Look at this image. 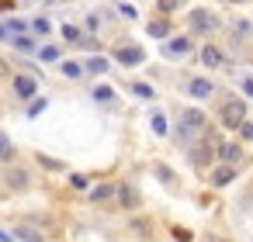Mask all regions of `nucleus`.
Masks as SVG:
<instances>
[{
	"mask_svg": "<svg viewBox=\"0 0 253 242\" xmlns=\"http://www.w3.org/2000/svg\"><path fill=\"white\" fill-rule=\"evenodd\" d=\"M205 125H208L205 111H198V107H184V111H180V135H184V138L194 135V132H201Z\"/></svg>",
	"mask_w": 253,
	"mask_h": 242,
	"instance_id": "nucleus-1",
	"label": "nucleus"
},
{
	"mask_svg": "<svg viewBox=\"0 0 253 242\" xmlns=\"http://www.w3.org/2000/svg\"><path fill=\"white\" fill-rule=\"evenodd\" d=\"M243 118H246V104L232 97V101L222 107V128H239V125H243Z\"/></svg>",
	"mask_w": 253,
	"mask_h": 242,
	"instance_id": "nucleus-2",
	"label": "nucleus"
},
{
	"mask_svg": "<svg viewBox=\"0 0 253 242\" xmlns=\"http://www.w3.org/2000/svg\"><path fill=\"white\" fill-rule=\"evenodd\" d=\"M191 28H194L198 35H208V32H215V28H218V18H215L211 11L198 7V11H191Z\"/></svg>",
	"mask_w": 253,
	"mask_h": 242,
	"instance_id": "nucleus-3",
	"label": "nucleus"
},
{
	"mask_svg": "<svg viewBox=\"0 0 253 242\" xmlns=\"http://www.w3.org/2000/svg\"><path fill=\"white\" fill-rule=\"evenodd\" d=\"M4 183H7L14 194H21V190H28V187H32V176H28V170H21V166H7Z\"/></svg>",
	"mask_w": 253,
	"mask_h": 242,
	"instance_id": "nucleus-4",
	"label": "nucleus"
},
{
	"mask_svg": "<svg viewBox=\"0 0 253 242\" xmlns=\"http://www.w3.org/2000/svg\"><path fill=\"white\" fill-rule=\"evenodd\" d=\"M115 59H118L122 66H139V63L146 59V52H142L139 45H132V42H125V45H118V49H115Z\"/></svg>",
	"mask_w": 253,
	"mask_h": 242,
	"instance_id": "nucleus-5",
	"label": "nucleus"
},
{
	"mask_svg": "<svg viewBox=\"0 0 253 242\" xmlns=\"http://www.w3.org/2000/svg\"><path fill=\"white\" fill-rule=\"evenodd\" d=\"M118 201H122V207L125 211H135L139 204H142V197H139V190H135V183H118Z\"/></svg>",
	"mask_w": 253,
	"mask_h": 242,
	"instance_id": "nucleus-6",
	"label": "nucleus"
},
{
	"mask_svg": "<svg viewBox=\"0 0 253 242\" xmlns=\"http://www.w3.org/2000/svg\"><path fill=\"white\" fill-rule=\"evenodd\" d=\"M187 94H191V97H198V101H208V97L215 94V87H211V80H205V76H194V80L187 83Z\"/></svg>",
	"mask_w": 253,
	"mask_h": 242,
	"instance_id": "nucleus-7",
	"label": "nucleus"
},
{
	"mask_svg": "<svg viewBox=\"0 0 253 242\" xmlns=\"http://www.w3.org/2000/svg\"><path fill=\"white\" fill-rule=\"evenodd\" d=\"M211 152H215L211 142H198V145L191 149V163H194V166H208V163H211Z\"/></svg>",
	"mask_w": 253,
	"mask_h": 242,
	"instance_id": "nucleus-8",
	"label": "nucleus"
},
{
	"mask_svg": "<svg viewBox=\"0 0 253 242\" xmlns=\"http://www.w3.org/2000/svg\"><path fill=\"white\" fill-rule=\"evenodd\" d=\"M35 90H39V87H35V80H32V76H25V73H21V76H14V94H18V97L32 101V97H35Z\"/></svg>",
	"mask_w": 253,
	"mask_h": 242,
	"instance_id": "nucleus-9",
	"label": "nucleus"
},
{
	"mask_svg": "<svg viewBox=\"0 0 253 242\" xmlns=\"http://www.w3.org/2000/svg\"><path fill=\"white\" fill-rule=\"evenodd\" d=\"M187 52H191V38H184V35L180 38H170L163 45V56H187Z\"/></svg>",
	"mask_w": 253,
	"mask_h": 242,
	"instance_id": "nucleus-10",
	"label": "nucleus"
},
{
	"mask_svg": "<svg viewBox=\"0 0 253 242\" xmlns=\"http://www.w3.org/2000/svg\"><path fill=\"white\" fill-rule=\"evenodd\" d=\"M232 180H236V166H229V163L218 166V170L211 173V183H215V187H229Z\"/></svg>",
	"mask_w": 253,
	"mask_h": 242,
	"instance_id": "nucleus-11",
	"label": "nucleus"
},
{
	"mask_svg": "<svg viewBox=\"0 0 253 242\" xmlns=\"http://www.w3.org/2000/svg\"><path fill=\"white\" fill-rule=\"evenodd\" d=\"M239 156H243V149H239L236 142H222V145H218V159H222V163H229V166H232Z\"/></svg>",
	"mask_w": 253,
	"mask_h": 242,
	"instance_id": "nucleus-12",
	"label": "nucleus"
},
{
	"mask_svg": "<svg viewBox=\"0 0 253 242\" xmlns=\"http://www.w3.org/2000/svg\"><path fill=\"white\" fill-rule=\"evenodd\" d=\"M14 235H18L21 242H45V235H42L35 225H18V228H14Z\"/></svg>",
	"mask_w": 253,
	"mask_h": 242,
	"instance_id": "nucleus-13",
	"label": "nucleus"
},
{
	"mask_svg": "<svg viewBox=\"0 0 253 242\" xmlns=\"http://www.w3.org/2000/svg\"><path fill=\"white\" fill-rule=\"evenodd\" d=\"M153 38H167L170 35V18H156V21H149V28H146Z\"/></svg>",
	"mask_w": 253,
	"mask_h": 242,
	"instance_id": "nucleus-14",
	"label": "nucleus"
},
{
	"mask_svg": "<svg viewBox=\"0 0 253 242\" xmlns=\"http://www.w3.org/2000/svg\"><path fill=\"white\" fill-rule=\"evenodd\" d=\"M201 63H205L208 69H215V66H222V52H218L215 45H205V49H201Z\"/></svg>",
	"mask_w": 253,
	"mask_h": 242,
	"instance_id": "nucleus-15",
	"label": "nucleus"
},
{
	"mask_svg": "<svg viewBox=\"0 0 253 242\" xmlns=\"http://www.w3.org/2000/svg\"><path fill=\"white\" fill-rule=\"evenodd\" d=\"M115 190H118V183H97L94 190H90V201H108V197H115Z\"/></svg>",
	"mask_w": 253,
	"mask_h": 242,
	"instance_id": "nucleus-16",
	"label": "nucleus"
},
{
	"mask_svg": "<svg viewBox=\"0 0 253 242\" xmlns=\"http://www.w3.org/2000/svg\"><path fill=\"white\" fill-rule=\"evenodd\" d=\"M153 173H156V176H160L163 183H177V176H173V170H170V166H163V163H156V166H153Z\"/></svg>",
	"mask_w": 253,
	"mask_h": 242,
	"instance_id": "nucleus-17",
	"label": "nucleus"
},
{
	"mask_svg": "<svg viewBox=\"0 0 253 242\" xmlns=\"http://www.w3.org/2000/svg\"><path fill=\"white\" fill-rule=\"evenodd\" d=\"M0 159H14V145H11V138L0 132Z\"/></svg>",
	"mask_w": 253,
	"mask_h": 242,
	"instance_id": "nucleus-18",
	"label": "nucleus"
},
{
	"mask_svg": "<svg viewBox=\"0 0 253 242\" xmlns=\"http://www.w3.org/2000/svg\"><path fill=\"white\" fill-rule=\"evenodd\" d=\"M87 73H108V59H101V56L87 59Z\"/></svg>",
	"mask_w": 253,
	"mask_h": 242,
	"instance_id": "nucleus-19",
	"label": "nucleus"
},
{
	"mask_svg": "<svg viewBox=\"0 0 253 242\" xmlns=\"http://www.w3.org/2000/svg\"><path fill=\"white\" fill-rule=\"evenodd\" d=\"M63 76L80 80V76H84V66H80V63H63Z\"/></svg>",
	"mask_w": 253,
	"mask_h": 242,
	"instance_id": "nucleus-20",
	"label": "nucleus"
},
{
	"mask_svg": "<svg viewBox=\"0 0 253 242\" xmlns=\"http://www.w3.org/2000/svg\"><path fill=\"white\" fill-rule=\"evenodd\" d=\"M149 125H153V132H156V135H167V118H163L160 111H153V118H149Z\"/></svg>",
	"mask_w": 253,
	"mask_h": 242,
	"instance_id": "nucleus-21",
	"label": "nucleus"
},
{
	"mask_svg": "<svg viewBox=\"0 0 253 242\" xmlns=\"http://www.w3.org/2000/svg\"><path fill=\"white\" fill-rule=\"evenodd\" d=\"M63 38H66V42H84L80 28H73V25H63Z\"/></svg>",
	"mask_w": 253,
	"mask_h": 242,
	"instance_id": "nucleus-22",
	"label": "nucleus"
},
{
	"mask_svg": "<svg viewBox=\"0 0 253 242\" xmlns=\"http://www.w3.org/2000/svg\"><path fill=\"white\" fill-rule=\"evenodd\" d=\"M14 49H18V52H32V49H35V42H32V38H25V35H14Z\"/></svg>",
	"mask_w": 253,
	"mask_h": 242,
	"instance_id": "nucleus-23",
	"label": "nucleus"
},
{
	"mask_svg": "<svg viewBox=\"0 0 253 242\" xmlns=\"http://www.w3.org/2000/svg\"><path fill=\"white\" fill-rule=\"evenodd\" d=\"M94 101L108 104V101H115V90H111V87H97V90H94Z\"/></svg>",
	"mask_w": 253,
	"mask_h": 242,
	"instance_id": "nucleus-24",
	"label": "nucleus"
},
{
	"mask_svg": "<svg viewBox=\"0 0 253 242\" xmlns=\"http://www.w3.org/2000/svg\"><path fill=\"white\" fill-rule=\"evenodd\" d=\"M39 56H42V63H56V59H59V49H56V45H45Z\"/></svg>",
	"mask_w": 253,
	"mask_h": 242,
	"instance_id": "nucleus-25",
	"label": "nucleus"
},
{
	"mask_svg": "<svg viewBox=\"0 0 253 242\" xmlns=\"http://www.w3.org/2000/svg\"><path fill=\"white\" fill-rule=\"evenodd\" d=\"M70 183H73V190H87V187H90V180H87L84 173H73V176H70Z\"/></svg>",
	"mask_w": 253,
	"mask_h": 242,
	"instance_id": "nucleus-26",
	"label": "nucleus"
},
{
	"mask_svg": "<svg viewBox=\"0 0 253 242\" xmlns=\"http://www.w3.org/2000/svg\"><path fill=\"white\" fill-rule=\"evenodd\" d=\"M132 90H135L139 97H146V101H153V87H149V83H132Z\"/></svg>",
	"mask_w": 253,
	"mask_h": 242,
	"instance_id": "nucleus-27",
	"label": "nucleus"
},
{
	"mask_svg": "<svg viewBox=\"0 0 253 242\" xmlns=\"http://www.w3.org/2000/svg\"><path fill=\"white\" fill-rule=\"evenodd\" d=\"M39 163H42L45 170H63V163H59V159H52V156H42V152H39Z\"/></svg>",
	"mask_w": 253,
	"mask_h": 242,
	"instance_id": "nucleus-28",
	"label": "nucleus"
},
{
	"mask_svg": "<svg viewBox=\"0 0 253 242\" xmlns=\"http://www.w3.org/2000/svg\"><path fill=\"white\" fill-rule=\"evenodd\" d=\"M156 4H160V11H163V14H170V11H177V7H180V0H156Z\"/></svg>",
	"mask_w": 253,
	"mask_h": 242,
	"instance_id": "nucleus-29",
	"label": "nucleus"
},
{
	"mask_svg": "<svg viewBox=\"0 0 253 242\" xmlns=\"http://www.w3.org/2000/svg\"><path fill=\"white\" fill-rule=\"evenodd\" d=\"M239 135H243L246 142H253V121H246V118H243V125H239Z\"/></svg>",
	"mask_w": 253,
	"mask_h": 242,
	"instance_id": "nucleus-30",
	"label": "nucleus"
},
{
	"mask_svg": "<svg viewBox=\"0 0 253 242\" xmlns=\"http://www.w3.org/2000/svg\"><path fill=\"white\" fill-rule=\"evenodd\" d=\"M32 28H35V32H39V35H45V32H49V28H52V25H49V21H45V18H35V21H32Z\"/></svg>",
	"mask_w": 253,
	"mask_h": 242,
	"instance_id": "nucleus-31",
	"label": "nucleus"
},
{
	"mask_svg": "<svg viewBox=\"0 0 253 242\" xmlns=\"http://www.w3.org/2000/svg\"><path fill=\"white\" fill-rule=\"evenodd\" d=\"M173 239H177V242H191V239H194V235H191V232H187V228H173Z\"/></svg>",
	"mask_w": 253,
	"mask_h": 242,
	"instance_id": "nucleus-32",
	"label": "nucleus"
},
{
	"mask_svg": "<svg viewBox=\"0 0 253 242\" xmlns=\"http://www.w3.org/2000/svg\"><path fill=\"white\" fill-rule=\"evenodd\" d=\"M42 111H45V101H35V104L28 107V114H32V118H35V114H42Z\"/></svg>",
	"mask_w": 253,
	"mask_h": 242,
	"instance_id": "nucleus-33",
	"label": "nucleus"
},
{
	"mask_svg": "<svg viewBox=\"0 0 253 242\" xmlns=\"http://www.w3.org/2000/svg\"><path fill=\"white\" fill-rule=\"evenodd\" d=\"M236 32H239V35H250L253 28H250V21H236Z\"/></svg>",
	"mask_w": 253,
	"mask_h": 242,
	"instance_id": "nucleus-34",
	"label": "nucleus"
},
{
	"mask_svg": "<svg viewBox=\"0 0 253 242\" xmlns=\"http://www.w3.org/2000/svg\"><path fill=\"white\" fill-rule=\"evenodd\" d=\"M243 90H246V94L253 97V76H246V80H243Z\"/></svg>",
	"mask_w": 253,
	"mask_h": 242,
	"instance_id": "nucleus-35",
	"label": "nucleus"
},
{
	"mask_svg": "<svg viewBox=\"0 0 253 242\" xmlns=\"http://www.w3.org/2000/svg\"><path fill=\"white\" fill-rule=\"evenodd\" d=\"M0 242H14V235H11V232H4V228H0Z\"/></svg>",
	"mask_w": 253,
	"mask_h": 242,
	"instance_id": "nucleus-36",
	"label": "nucleus"
},
{
	"mask_svg": "<svg viewBox=\"0 0 253 242\" xmlns=\"http://www.w3.org/2000/svg\"><path fill=\"white\" fill-rule=\"evenodd\" d=\"M7 73H11V66H7L4 59H0V76H7Z\"/></svg>",
	"mask_w": 253,
	"mask_h": 242,
	"instance_id": "nucleus-37",
	"label": "nucleus"
},
{
	"mask_svg": "<svg viewBox=\"0 0 253 242\" xmlns=\"http://www.w3.org/2000/svg\"><path fill=\"white\" fill-rule=\"evenodd\" d=\"M11 7V0H0V11H7Z\"/></svg>",
	"mask_w": 253,
	"mask_h": 242,
	"instance_id": "nucleus-38",
	"label": "nucleus"
},
{
	"mask_svg": "<svg viewBox=\"0 0 253 242\" xmlns=\"http://www.w3.org/2000/svg\"><path fill=\"white\" fill-rule=\"evenodd\" d=\"M0 38H7V28H4V25H0Z\"/></svg>",
	"mask_w": 253,
	"mask_h": 242,
	"instance_id": "nucleus-39",
	"label": "nucleus"
},
{
	"mask_svg": "<svg viewBox=\"0 0 253 242\" xmlns=\"http://www.w3.org/2000/svg\"><path fill=\"white\" fill-rule=\"evenodd\" d=\"M218 242H222V239H218Z\"/></svg>",
	"mask_w": 253,
	"mask_h": 242,
	"instance_id": "nucleus-40",
	"label": "nucleus"
}]
</instances>
